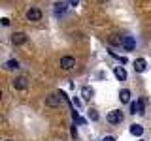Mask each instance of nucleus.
Wrapping results in <instances>:
<instances>
[{
  "mask_svg": "<svg viewBox=\"0 0 151 141\" xmlns=\"http://www.w3.org/2000/svg\"><path fill=\"white\" fill-rule=\"evenodd\" d=\"M134 70L138 73H144L145 70H147V62H145V58H136L134 60Z\"/></svg>",
  "mask_w": 151,
  "mask_h": 141,
  "instance_id": "nucleus-6",
  "label": "nucleus"
},
{
  "mask_svg": "<svg viewBox=\"0 0 151 141\" xmlns=\"http://www.w3.org/2000/svg\"><path fill=\"white\" fill-rule=\"evenodd\" d=\"M113 73H115V77L119 79V81H125V79H127V72H125V68H123V66H115Z\"/></svg>",
  "mask_w": 151,
  "mask_h": 141,
  "instance_id": "nucleus-11",
  "label": "nucleus"
},
{
  "mask_svg": "<svg viewBox=\"0 0 151 141\" xmlns=\"http://www.w3.org/2000/svg\"><path fill=\"white\" fill-rule=\"evenodd\" d=\"M4 68H6V70H17L19 62H17V60H8V62L4 64Z\"/></svg>",
  "mask_w": 151,
  "mask_h": 141,
  "instance_id": "nucleus-15",
  "label": "nucleus"
},
{
  "mask_svg": "<svg viewBox=\"0 0 151 141\" xmlns=\"http://www.w3.org/2000/svg\"><path fill=\"white\" fill-rule=\"evenodd\" d=\"M121 41H123V40H119V38H115V36L111 38V43H121Z\"/></svg>",
  "mask_w": 151,
  "mask_h": 141,
  "instance_id": "nucleus-20",
  "label": "nucleus"
},
{
  "mask_svg": "<svg viewBox=\"0 0 151 141\" xmlns=\"http://www.w3.org/2000/svg\"><path fill=\"white\" fill-rule=\"evenodd\" d=\"M66 2H68V6H78L79 0H66Z\"/></svg>",
  "mask_w": 151,
  "mask_h": 141,
  "instance_id": "nucleus-19",
  "label": "nucleus"
},
{
  "mask_svg": "<svg viewBox=\"0 0 151 141\" xmlns=\"http://www.w3.org/2000/svg\"><path fill=\"white\" fill-rule=\"evenodd\" d=\"M130 134H132V135H138V137H140V135L144 134V126H142V124H132V126H130Z\"/></svg>",
  "mask_w": 151,
  "mask_h": 141,
  "instance_id": "nucleus-13",
  "label": "nucleus"
},
{
  "mask_svg": "<svg viewBox=\"0 0 151 141\" xmlns=\"http://www.w3.org/2000/svg\"><path fill=\"white\" fill-rule=\"evenodd\" d=\"M130 111L134 113H138V115H142V113H144V100H136V102H132L130 103Z\"/></svg>",
  "mask_w": 151,
  "mask_h": 141,
  "instance_id": "nucleus-7",
  "label": "nucleus"
},
{
  "mask_svg": "<svg viewBox=\"0 0 151 141\" xmlns=\"http://www.w3.org/2000/svg\"><path fill=\"white\" fill-rule=\"evenodd\" d=\"M119 100H121L123 103L130 102V90H129V88H123V90L119 92Z\"/></svg>",
  "mask_w": 151,
  "mask_h": 141,
  "instance_id": "nucleus-14",
  "label": "nucleus"
},
{
  "mask_svg": "<svg viewBox=\"0 0 151 141\" xmlns=\"http://www.w3.org/2000/svg\"><path fill=\"white\" fill-rule=\"evenodd\" d=\"M12 41H13V45H23L27 41V36L23 34V32H15V34L12 36Z\"/></svg>",
  "mask_w": 151,
  "mask_h": 141,
  "instance_id": "nucleus-8",
  "label": "nucleus"
},
{
  "mask_svg": "<svg viewBox=\"0 0 151 141\" xmlns=\"http://www.w3.org/2000/svg\"><path fill=\"white\" fill-rule=\"evenodd\" d=\"M89 119H91V120H98V113H96V109H89Z\"/></svg>",
  "mask_w": 151,
  "mask_h": 141,
  "instance_id": "nucleus-17",
  "label": "nucleus"
},
{
  "mask_svg": "<svg viewBox=\"0 0 151 141\" xmlns=\"http://www.w3.org/2000/svg\"><path fill=\"white\" fill-rule=\"evenodd\" d=\"M63 100H66V94L64 92H55V94H51V96L45 98V105L57 107V105H60V102H63Z\"/></svg>",
  "mask_w": 151,
  "mask_h": 141,
  "instance_id": "nucleus-1",
  "label": "nucleus"
},
{
  "mask_svg": "<svg viewBox=\"0 0 151 141\" xmlns=\"http://www.w3.org/2000/svg\"><path fill=\"white\" fill-rule=\"evenodd\" d=\"M140 141H144V139H140Z\"/></svg>",
  "mask_w": 151,
  "mask_h": 141,
  "instance_id": "nucleus-22",
  "label": "nucleus"
},
{
  "mask_svg": "<svg viewBox=\"0 0 151 141\" xmlns=\"http://www.w3.org/2000/svg\"><path fill=\"white\" fill-rule=\"evenodd\" d=\"M74 66H76V58H74V56H63V58H60V68L66 70V72L72 70Z\"/></svg>",
  "mask_w": 151,
  "mask_h": 141,
  "instance_id": "nucleus-3",
  "label": "nucleus"
},
{
  "mask_svg": "<svg viewBox=\"0 0 151 141\" xmlns=\"http://www.w3.org/2000/svg\"><path fill=\"white\" fill-rule=\"evenodd\" d=\"M13 88H17V90H25V88H27V79L25 77L13 79Z\"/></svg>",
  "mask_w": 151,
  "mask_h": 141,
  "instance_id": "nucleus-10",
  "label": "nucleus"
},
{
  "mask_svg": "<svg viewBox=\"0 0 151 141\" xmlns=\"http://www.w3.org/2000/svg\"><path fill=\"white\" fill-rule=\"evenodd\" d=\"M102 141H115V137H111V135H106V137H104Z\"/></svg>",
  "mask_w": 151,
  "mask_h": 141,
  "instance_id": "nucleus-21",
  "label": "nucleus"
},
{
  "mask_svg": "<svg viewBox=\"0 0 151 141\" xmlns=\"http://www.w3.org/2000/svg\"><path fill=\"white\" fill-rule=\"evenodd\" d=\"M121 40H123V41H121V45L125 47L127 51H134V47H136V41H134V38H132V36H123Z\"/></svg>",
  "mask_w": 151,
  "mask_h": 141,
  "instance_id": "nucleus-4",
  "label": "nucleus"
},
{
  "mask_svg": "<svg viewBox=\"0 0 151 141\" xmlns=\"http://www.w3.org/2000/svg\"><path fill=\"white\" fill-rule=\"evenodd\" d=\"M72 103H74L76 107H78V109L81 107V100H79V98H74V100H72Z\"/></svg>",
  "mask_w": 151,
  "mask_h": 141,
  "instance_id": "nucleus-18",
  "label": "nucleus"
},
{
  "mask_svg": "<svg viewBox=\"0 0 151 141\" xmlns=\"http://www.w3.org/2000/svg\"><path fill=\"white\" fill-rule=\"evenodd\" d=\"M72 119H74V122H78V124H85V119H81V117L78 115V111H72Z\"/></svg>",
  "mask_w": 151,
  "mask_h": 141,
  "instance_id": "nucleus-16",
  "label": "nucleus"
},
{
  "mask_svg": "<svg viewBox=\"0 0 151 141\" xmlns=\"http://www.w3.org/2000/svg\"><path fill=\"white\" fill-rule=\"evenodd\" d=\"M81 96L85 98V100H91V98L94 96V88L93 87H83L81 88Z\"/></svg>",
  "mask_w": 151,
  "mask_h": 141,
  "instance_id": "nucleus-12",
  "label": "nucleus"
},
{
  "mask_svg": "<svg viewBox=\"0 0 151 141\" xmlns=\"http://www.w3.org/2000/svg\"><path fill=\"white\" fill-rule=\"evenodd\" d=\"M106 120L110 122V124H119V122L123 120V113L119 109H113L108 113V117H106Z\"/></svg>",
  "mask_w": 151,
  "mask_h": 141,
  "instance_id": "nucleus-2",
  "label": "nucleus"
},
{
  "mask_svg": "<svg viewBox=\"0 0 151 141\" xmlns=\"http://www.w3.org/2000/svg\"><path fill=\"white\" fill-rule=\"evenodd\" d=\"M27 19H28V21H40V19H42V11L38 8L28 9V11H27Z\"/></svg>",
  "mask_w": 151,
  "mask_h": 141,
  "instance_id": "nucleus-5",
  "label": "nucleus"
},
{
  "mask_svg": "<svg viewBox=\"0 0 151 141\" xmlns=\"http://www.w3.org/2000/svg\"><path fill=\"white\" fill-rule=\"evenodd\" d=\"M66 8H68V2H66V0H64V2H57L55 4V15H63V13H66Z\"/></svg>",
  "mask_w": 151,
  "mask_h": 141,
  "instance_id": "nucleus-9",
  "label": "nucleus"
}]
</instances>
